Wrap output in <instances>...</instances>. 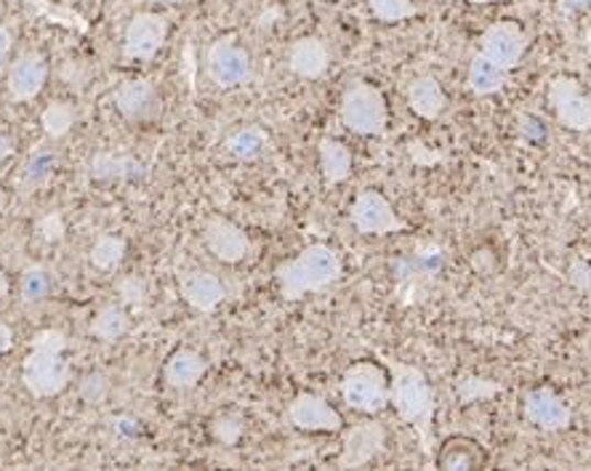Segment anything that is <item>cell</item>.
Masks as SVG:
<instances>
[{
  "label": "cell",
  "mask_w": 591,
  "mask_h": 471,
  "mask_svg": "<svg viewBox=\"0 0 591 471\" xmlns=\"http://www.w3.org/2000/svg\"><path fill=\"white\" fill-rule=\"evenodd\" d=\"M386 365H390V405L400 421L416 429L422 450L431 458V426L437 410L435 390L422 368L400 360H386Z\"/></svg>",
  "instance_id": "cell-1"
},
{
  "label": "cell",
  "mask_w": 591,
  "mask_h": 471,
  "mask_svg": "<svg viewBox=\"0 0 591 471\" xmlns=\"http://www.w3.org/2000/svg\"><path fill=\"white\" fill-rule=\"evenodd\" d=\"M341 275H344V261H341L339 251L322 243L304 248L296 259L283 261L275 270L285 302H298L307 293L326 291L339 283Z\"/></svg>",
  "instance_id": "cell-2"
},
{
  "label": "cell",
  "mask_w": 591,
  "mask_h": 471,
  "mask_svg": "<svg viewBox=\"0 0 591 471\" xmlns=\"http://www.w3.org/2000/svg\"><path fill=\"white\" fill-rule=\"evenodd\" d=\"M341 123L358 136H381L390 123V107L381 88L368 80L349 83L341 97Z\"/></svg>",
  "instance_id": "cell-3"
},
{
  "label": "cell",
  "mask_w": 591,
  "mask_h": 471,
  "mask_svg": "<svg viewBox=\"0 0 591 471\" xmlns=\"http://www.w3.org/2000/svg\"><path fill=\"white\" fill-rule=\"evenodd\" d=\"M341 399L347 407L365 416L381 413L390 405V375L376 362H354L341 379Z\"/></svg>",
  "instance_id": "cell-4"
},
{
  "label": "cell",
  "mask_w": 591,
  "mask_h": 471,
  "mask_svg": "<svg viewBox=\"0 0 591 471\" xmlns=\"http://www.w3.org/2000/svg\"><path fill=\"white\" fill-rule=\"evenodd\" d=\"M546 101L562 129L576 133L591 131V99L573 75H555L546 86Z\"/></svg>",
  "instance_id": "cell-5"
},
{
  "label": "cell",
  "mask_w": 591,
  "mask_h": 471,
  "mask_svg": "<svg viewBox=\"0 0 591 471\" xmlns=\"http://www.w3.org/2000/svg\"><path fill=\"white\" fill-rule=\"evenodd\" d=\"M22 381L28 392L37 399L56 397L65 392L69 381V365L59 352H48V349H33L22 365Z\"/></svg>",
  "instance_id": "cell-6"
},
{
  "label": "cell",
  "mask_w": 591,
  "mask_h": 471,
  "mask_svg": "<svg viewBox=\"0 0 591 471\" xmlns=\"http://www.w3.org/2000/svg\"><path fill=\"white\" fill-rule=\"evenodd\" d=\"M480 54L512 73L527 54V33L523 24H517L514 19H499V22L488 24L485 33L480 35Z\"/></svg>",
  "instance_id": "cell-7"
},
{
  "label": "cell",
  "mask_w": 591,
  "mask_h": 471,
  "mask_svg": "<svg viewBox=\"0 0 591 471\" xmlns=\"http://www.w3.org/2000/svg\"><path fill=\"white\" fill-rule=\"evenodd\" d=\"M349 219H352L360 234H394L408 229V224L400 219L392 202L379 189H365V193L354 197L352 208H349Z\"/></svg>",
  "instance_id": "cell-8"
},
{
  "label": "cell",
  "mask_w": 591,
  "mask_h": 471,
  "mask_svg": "<svg viewBox=\"0 0 591 471\" xmlns=\"http://www.w3.org/2000/svg\"><path fill=\"white\" fill-rule=\"evenodd\" d=\"M206 67L211 80L219 88H240L251 80V56L243 46L232 41V37H219L211 43L206 56Z\"/></svg>",
  "instance_id": "cell-9"
},
{
  "label": "cell",
  "mask_w": 591,
  "mask_h": 471,
  "mask_svg": "<svg viewBox=\"0 0 591 471\" xmlns=\"http://www.w3.org/2000/svg\"><path fill=\"white\" fill-rule=\"evenodd\" d=\"M168 37V19L152 11L133 14L123 33V54L133 62H147L165 46Z\"/></svg>",
  "instance_id": "cell-10"
},
{
  "label": "cell",
  "mask_w": 591,
  "mask_h": 471,
  "mask_svg": "<svg viewBox=\"0 0 591 471\" xmlns=\"http://www.w3.org/2000/svg\"><path fill=\"white\" fill-rule=\"evenodd\" d=\"M523 416L527 424L538 426L544 431H565L573 424V407L549 386H536L525 394Z\"/></svg>",
  "instance_id": "cell-11"
},
{
  "label": "cell",
  "mask_w": 591,
  "mask_h": 471,
  "mask_svg": "<svg viewBox=\"0 0 591 471\" xmlns=\"http://www.w3.org/2000/svg\"><path fill=\"white\" fill-rule=\"evenodd\" d=\"M288 421L302 431H341L344 418L339 416L336 407H330L328 399L320 394L302 392L296 394L294 403L288 405Z\"/></svg>",
  "instance_id": "cell-12"
},
{
  "label": "cell",
  "mask_w": 591,
  "mask_h": 471,
  "mask_svg": "<svg viewBox=\"0 0 591 471\" xmlns=\"http://www.w3.org/2000/svg\"><path fill=\"white\" fill-rule=\"evenodd\" d=\"M386 445V431L379 421L354 424L344 435V450L339 456V469L352 471L365 467L376 458Z\"/></svg>",
  "instance_id": "cell-13"
},
{
  "label": "cell",
  "mask_w": 591,
  "mask_h": 471,
  "mask_svg": "<svg viewBox=\"0 0 591 471\" xmlns=\"http://www.w3.org/2000/svg\"><path fill=\"white\" fill-rule=\"evenodd\" d=\"M48 78L46 59L35 51L17 56L9 67V78H6V88H9V97L14 101H33L37 94L43 91Z\"/></svg>",
  "instance_id": "cell-14"
},
{
  "label": "cell",
  "mask_w": 591,
  "mask_h": 471,
  "mask_svg": "<svg viewBox=\"0 0 591 471\" xmlns=\"http://www.w3.org/2000/svg\"><path fill=\"white\" fill-rule=\"evenodd\" d=\"M203 238H206L208 251L219 261H225V264H238V261H243L248 251H251L248 234L238 224H232L230 219H225V216H214L206 224Z\"/></svg>",
  "instance_id": "cell-15"
},
{
  "label": "cell",
  "mask_w": 591,
  "mask_h": 471,
  "mask_svg": "<svg viewBox=\"0 0 591 471\" xmlns=\"http://www.w3.org/2000/svg\"><path fill=\"white\" fill-rule=\"evenodd\" d=\"M291 73L304 80H320L330 67V51L320 37H298L288 51Z\"/></svg>",
  "instance_id": "cell-16"
},
{
  "label": "cell",
  "mask_w": 591,
  "mask_h": 471,
  "mask_svg": "<svg viewBox=\"0 0 591 471\" xmlns=\"http://www.w3.org/2000/svg\"><path fill=\"white\" fill-rule=\"evenodd\" d=\"M179 291H182L184 302H187L193 309L203 311V315H211V311L219 307L227 296L221 280L211 275V272H203V270L182 275Z\"/></svg>",
  "instance_id": "cell-17"
},
{
  "label": "cell",
  "mask_w": 591,
  "mask_h": 471,
  "mask_svg": "<svg viewBox=\"0 0 591 471\" xmlns=\"http://www.w3.org/2000/svg\"><path fill=\"white\" fill-rule=\"evenodd\" d=\"M405 99L413 114H418L422 120H437L448 107V97H445L440 80L435 75H418L408 83L405 88Z\"/></svg>",
  "instance_id": "cell-18"
},
{
  "label": "cell",
  "mask_w": 591,
  "mask_h": 471,
  "mask_svg": "<svg viewBox=\"0 0 591 471\" xmlns=\"http://www.w3.org/2000/svg\"><path fill=\"white\" fill-rule=\"evenodd\" d=\"M506 83H510V73L501 69L499 65H493L488 56H482L480 51H477L472 62H469V75H467L469 91H472L477 99L495 97V94L504 91Z\"/></svg>",
  "instance_id": "cell-19"
},
{
  "label": "cell",
  "mask_w": 591,
  "mask_h": 471,
  "mask_svg": "<svg viewBox=\"0 0 591 471\" xmlns=\"http://www.w3.org/2000/svg\"><path fill=\"white\" fill-rule=\"evenodd\" d=\"M206 373V358L193 352V349H179V352L171 354L168 362H165V381H168L174 390H189V386H195Z\"/></svg>",
  "instance_id": "cell-20"
},
{
  "label": "cell",
  "mask_w": 591,
  "mask_h": 471,
  "mask_svg": "<svg viewBox=\"0 0 591 471\" xmlns=\"http://www.w3.org/2000/svg\"><path fill=\"white\" fill-rule=\"evenodd\" d=\"M320 171L330 187L344 184L352 176V150L339 139H322L320 142Z\"/></svg>",
  "instance_id": "cell-21"
},
{
  "label": "cell",
  "mask_w": 591,
  "mask_h": 471,
  "mask_svg": "<svg viewBox=\"0 0 591 471\" xmlns=\"http://www.w3.org/2000/svg\"><path fill=\"white\" fill-rule=\"evenodd\" d=\"M112 99H116L120 114H125V118H142L152 107V101H155V86H152V80L147 78L125 80L120 83Z\"/></svg>",
  "instance_id": "cell-22"
},
{
  "label": "cell",
  "mask_w": 591,
  "mask_h": 471,
  "mask_svg": "<svg viewBox=\"0 0 591 471\" xmlns=\"http://www.w3.org/2000/svg\"><path fill=\"white\" fill-rule=\"evenodd\" d=\"M264 146H266V133L262 129H256V125L232 133V136L227 139V152H230L234 161L243 163L256 161V157L262 155Z\"/></svg>",
  "instance_id": "cell-23"
},
{
  "label": "cell",
  "mask_w": 591,
  "mask_h": 471,
  "mask_svg": "<svg viewBox=\"0 0 591 471\" xmlns=\"http://www.w3.org/2000/svg\"><path fill=\"white\" fill-rule=\"evenodd\" d=\"M125 256V240L118 234H101L91 248V264L101 272L118 270V264Z\"/></svg>",
  "instance_id": "cell-24"
},
{
  "label": "cell",
  "mask_w": 591,
  "mask_h": 471,
  "mask_svg": "<svg viewBox=\"0 0 591 471\" xmlns=\"http://www.w3.org/2000/svg\"><path fill=\"white\" fill-rule=\"evenodd\" d=\"M125 330H129V315L120 307H105L91 322V333L101 341H116Z\"/></svg>",
  "instance_id": "cell-25"
},
{
  "label": "cell",
  "mask_w": 591,
  "mask_h": 471,
  "mask_svg": "<svg viewBox=\"0 0 591 471\" xmlns=\"http://www.w3.org/2000/svg\"><path fill=\"white\" fill-rule=\"evenodd\" d=\"M41 125L51 139L67 136L69 129L75 125V107L65 105V101H54V105H48L46 110H43Z\"/></svg>",
  "instance_id": "cell-26"
},
{
  "label": "cell",
  "mask_w": 591,
  "mask_h": 471,
  "mask_svg": "<svg viewBox=\"0 0 591 471\" xmlns=\"http://www.w3.org/2000/svg\"><path fill=\"white\" fill-rule=\"evenodd\" d=\"M368 9H371L373 19H379L384 24L405 22V19L418 14L413 0H368Z\"/></svg>",
  "instance_id": "cell-27"
},
{
  "label": "cell",
  "mask_w": 591,
  "mask_h": 471,
  "mask_svg": "<svg viewBox=\"0 0 591 471\" xmlns=\"http://www.w3.org/2000/svg\"><path fill=\"white\" fill-rule=\"evenodd\" d=\"M501 390H504V386H501L499 381L480 379V375H463V379H459V384H456V392H459V399L463 405L491 399L495 394H501Z\"/></svg>",
  "instance_id": "cell-28"
},
{
  "label": "cell",
  "mask_w": 591,
  "mask_h": 471,
  "mask_svg": "<svg viewBox=\"0 0 591 471\" xmlns=\"http://www.w3.org/2000/svg\"><path fill=\"white\" fill-rule=\"evenodd\" d=\"M51 293V275L43 266H30L22 275V298L24 304H37Z\"/></svg>",
  "instance_id": "cell-29"
},
{
  "label": "cell",
  "mask_w": 591,
  "mask_h": 471,
  "mask_svg": "<svg viewBox=\"0 0 591 471\" xmlns=\"http://www.w3.org/2000/svg\"><path fill=\"white\" fill-rule=\"evenodd\" d=\"M51 171H54V155L51 152H35L24 165V187L37 189L51 179Z\"/></svg>",
  "instance_id": "cell-30"
},
{
  "label": "cell",
  "mask_w": 591,
  "mask_h": 471,
  "mask_svg": "<svg viewBox=\"0 0 591 471\" xmlns=\"http://www.w3.org/2000/svg\"><path fill=\"white\" fill-rule=\"evenodd\" d=\"M136 171V163L131 157H112V155H99L94 161V176H101V179H110V176L120 174H131Z\"/></svg>",
  "instance_id": "cell-31"
},
{
  "label": "cell",
  "mask_w": 591,
  "mask_h": 471,
  "mask_svg": "<svg viewBox=\"0 0 591 471\" xmlns=\"http://www.w3.org/2000/svg\"><path fill=\"white\" fill-rule=\"evenodd\" d=\"M33 349H48V352H65L67 339L62 330H41V333L35 336L33 343H30Z\"/></svg>",
  "instance_id": "cell-32"
},
{
  "label": "cell",
  "mask_w": 591,
  "mask_h": 471,
  "mask_svg": "<svg viewBox=\"0 0 591 471\" xmlns=\"http://www.w3.org/2000/svg\"><path fill=\"white\" fill-rule=\"evenodd\" d=\"M120 298H123L125 304H144V298H147V288H144V280L142 277H125L123 283H120Z\"/></svg>",
  "instance_id": "cell-33"
},
{
  "label": "cell",
  "mask_w": 591,
  "mask_h": 471,
  "mask_svg": "<svg viewBox=\"0 0 591 471\" xmlns=\"http://www.w3.org/2000/svg\"><path fill=\"white\" fill-rule=\"evenodd\" d=\"M240 435H243V424H240L238 418H219V424H216V437H219L221 442L227 445L238 442Z\"/></svg>",
  "instance_id": "cell-34"
},
{
  "label": "cell",
  "mask_w": 591,
  "mask_h": 471,
  "mask_svg": "<svg viewBox=\"0 0 591 471\" xmlns=\"http://www.w3.org/2000/svg\"><path fill=\"white\" fill-rule=\"evenodd\" d=\"M472 456L463 453V450H448L442 456V471H472Z\"/></svg>",
  "instance_id": "cell-35"
},
{
  "label": "cell",
  "mask_w": 591,
  "mask_h": 471,
  "mask_svg": "<svg viewBox=\"0 0 591 471\" xmlns=\"http://www.w3.org/2000/svg\"><path fill=\"white\" fill-rule=\"evenodd\" d=\"M11 347H14V333H11V328L0 320V354L9 352Z\"/></svg>",
  "instance_id": "cell-36"
},
{
  "label": "cell",
  "mask_w": 591,
  "mask_h": 471,
  "mask_svg": "<svg viewBox=\"0 0 591 471\" xmlns=\"http://www.w3.org/2000/svg\"><path fill=\"white\" fill-rule=\"evenodd\" d=\"M11 46H14V35H11L9 30H6L3 24H0V59H3V56L9 54Z\"/></svg>",
  "instance_id": "cell-37"
},
{
  "label": "cell",
  "mask_w": 591,
  "mask_h": 471,
  "mask_svg": "<svg viewBox=\"0 0 591 471\" xmlns=\"http://www.w3.org/2000/svg\"><path fill=\"white\" fill-rule=\"evenodd\" d=\"M467 3H472V6H491V3H499V0H467Z\"/></svg>",
  "instance_id": "cell-38"
},
{
  "label": "cell",
  "mask_w": 591,
  "mask_h": 471,
  "mask_svg": "<svg viewBox=\"0 0 591 471\" xmlns=\"http://www.w3.org/2000/svg\"><path fill=\"white\" fill-rule=\"evenodd\" d=\"M150 3H163V6H174V3H182V0H150Z\"/></svg>",
  "instance_id": "cell-39"
}]
</instances>
